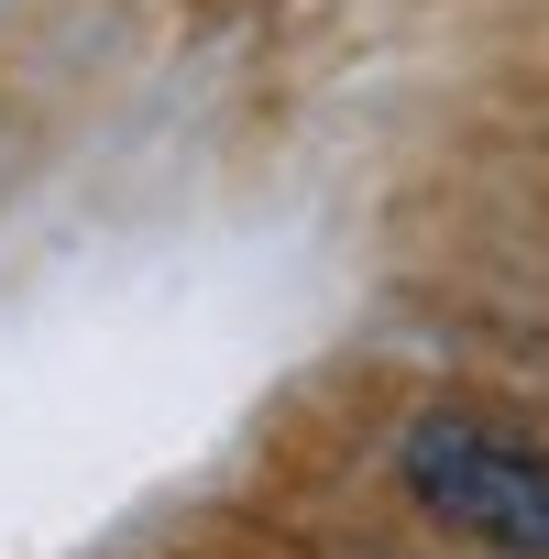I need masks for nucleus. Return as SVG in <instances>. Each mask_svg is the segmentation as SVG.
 Instances as JSON below:
<instances>
[{
    "mask_svg": "<svg viewBox=\"0 0 549 559\" xmlns=\"http://www.w3.org/2000/svg\"><path fill=\"white\" fill-rule=\"evenodd\" d=\"M396 483L462 526L472 548H505V559H549V450L494 428V417H462V406H429L407 417L396 439Z\"/></svg>",
    "mask_w": 549,
    "mask_h": 559,
    "instance_id": "f257e3e1",
    "label": "nucleus"
}]
</instances>
